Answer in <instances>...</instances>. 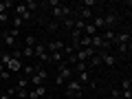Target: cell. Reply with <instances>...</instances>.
Instances as JSON below:
<instances>
[{"label": "cell", "instance_id": "20", "mask_svg": "<svg viewBox=\"0 0 132 99\" xmlns=\"http://www.w3.org/2000/svg\"><path fill=\"white\" fill-rule=\"evenodd\" d=\"M119 53H121V55H128V53H130V44H119Z\"/></svg>", "mask_w": 132, "mask_h": 99}, {"label": "cell", "instance_id": "5", "mask_svg": "<svg viewBox=\"0 0 132 99\" xmlns=\"http://www.w3.org/2000/svg\"><path fill=\"white\" fill-rule=\"evenodd\" d=\"M104 15V29H114L119 22V15L114 13V11H108V13H101Z\"/></svg>", "mask_w": 132, "mask_h": 99}, {"label": "cell", "instance_id": "9", "mask_svg": "<svg viewBox=\"0 0 132 99\" xmlns=\"http://www.w3.org/2000/svg\"><path fill=\"white\" fill-rule=\"evenodd\" d=\"M119 44H130V29H128V31H121V33H117L114 46H119Z\"/></svg>", "mask_w": 132, "mask_h": 99}, {"label": "cell", "instance_id": "28", "mask_svg": "<svg viewBox=\"0 0 132 99\" xmlns=\"http://www.w3.org/2000/svg\"><path fill=\"white\" fill-rule=\"evenodd\" d=\"M64 99H77V97H73V95H66V97Z\"/></svg>", "mask_w": 132, "mask_h": 99}, {"label": "cell", "instance_id": "8", "mask_svg": "<svg viewBox=\"0 0 132 99\" xmlns=\"http://www.w3.org/2000/svg\"><path fill=\"white\" fill-rule=\"evenodd\" d=\"M44 46H46V53L51 55V53H55V51H62V48H64V42H60V40H53V42H46Z\"/></svg>", "mask_w": 132, "mask_h": 99}, {"label": "cell", "instance_id": "7", "mask_svg": "<svg viewBox=\"0 0 132 99\" xmlns=\"http://www.w3.org/2000/svg\"><path fill=\"white\" fill-rule=\"evenodd\" d=\"M42 97H46V84L38 86V88H29V97L27 99H42Z\"/></svg>", "mask_w": 132, "mask_h": 99}, {"label": "cell", "instance_id": "11", "mask_svg": "<svg viewBox=\"0 0 132 99\" xmlns=\"http://www.w3.org/2000/svg\"><path fill=\"white\" fill-rule=\"evenodd\" d=\"M24 7H27V9L33 13L35 9H40V2H38V0H24Z\"/></svg>", "mask_w": 132, "mask_h": 99}, {"label": "cell", "instance_id": "24", "mask_svg": "<svg viewBox=\"0 0 132 99\" xmlns=\"http://www.w3.org/2000/svg\"><path fill=\"white\" fill-rule=\"evenodd\" d=\"M9 22H11L9 13H0V24H9Z\"/></svg>", "mask_w": 132, "mask_h": 99}, {"label": "cell", "instance_id": "27", "mask_svg": "<svg viewBox=\"0 0 132 99\" xmlns=\"http://www.w3.org/2000/svg\"><path fill=\"white\" fill-rule=\"evenodd\" d=\"M0 99H11V95L9 93H2V95H0Z\"/></svg>", "mask_w": 132, "mask_h": 99}, {"label": "cell", "instance_id": "21", "mask_svg": "<svg viewBox=\"0 0 132 99\" xmlns=\"http://www.w3.org/2000/svg\"><path fill=\"white\" fill-rule=\"evenodd\" d=\"M11 57H13V60H20V62H22V51H20V48H13V51H11Z\"/></svg>", "mask_w": 132, "mask_h": 99}, {"label": "cell", "instance_id": "16", "mask_svg": "<svg viewBox=\"0 0 132 99\" xmlns=\"http://www.w3.org/2000/svg\"><path fill=\"white\" fill-rule=\"evenodd\" d=\"M97 5H99L97 0H81L79 2V7H86V9H93V7H97Z\"/></svg>", "mask_w": 132, "mask_h": 99}, {"label": "cell", "instance_id": "18", "mask_svg": "<svg viewBox=\"0 0 132 99\" xmlns=\"http://www.w3.org/2000/svg\"><path fill=\"white\" fill-rule=\"evenodd\" d=\"M9 75H11V73L7 71V68H5V66H2V64H0V81H5V79H9Z\"/></svg>", "mask_w": 132, "mask_h": 99}, {"label": "cell", "instance_id": "4", "mask_svg": "<svg viewBox=\"0 0 132 99\" xmlns=\"http://www.w3.org/2000/svg\"><path fill=\"white\" fill-rule=\"evenodd\" d=\"M13 9H15V15H18V18H22V22H27V20H33V13L27 9V7H24V2H18Z\"/></svg>", "mask_w": 132, "mask_h": 99}, {"label": "cell", "instance_id": "26", "mask_svg": "<svg viewBox=\"0 0 132 99\" xmlns=\"http://www.w3.org/2000/svg\"><path fill=\"white\" fill-rule=\"evenodd\" d=\"M62 84H66V81H64V79H62V77H60V75H55V86H62Z\"/></svg>", "mask_w": 132, "mask_h": 99}, {"label": "cell", "instance_id": "13", "mask_svg": "<svg viewBox=\"0 0 132 99\" xmlns=\"http://www.w3.org/2000/svg\"><path fill=\"white\" fill-rule=\"evenodd\" d=\"M9 24H11V29H18V31H20V27H22L24 22H22V18H18V15H13V18H11V22H9Z\"/></svg>", "mask_w": 132, "mask_h": 99}, {"label": "cell", "instance_id": "22", "mask_svg": "<svg viewBox=\"0 0 132 99\" xmlns=\"http://www.w3.org/2000/svg\"><path fill=\"white\" fill-rule=\"evenodd\" d=\"M110 99H121V90H119V88H112V90H110Z\"/></svg>", "mask_w": 132, "mask_h": 99}, {"label": "cell", "instance_id": "2", "mask_svg": "<svg viewBox=\"0 0 132 99\" xmlns=\"http://www.w3.org/2000/svg\"><path fill=\"white\" fill-rule=\"evenodd\" d=\"M57 75H60L64 81H68V79L75 77V75H73V66H68L66 62H60V64H57Z\"/></svg>", "mask_w": 132, "mask_h": 99}, {"label": "cell", "instance_id": "12", "mask_svg": "<svg viewBox=\"0 0 132 99\" xmlns=\"http://www.w3.org/2000/svg\"><path fill=\"white\" fill-rule=\"evenodd\" d=\"M119 90H121V93H123V90H132V79H130V77H123V79H121V88H119Z\"/></svg>", "mask_w": 132, "mask_h": 99}, {"label": "cell", "instance_id": "10", "mask_svg": "<svg viewBox=\"0 0 132 99\" xmlns=\"http://www.w3.org/2000/svg\"><path fill=\"white\" fill-rule=\"evenodd\" d=\"M5 68H7L9 73H18L20 68H22V62H20V60H13V57H11V60H9V64H7Z\"/></svg>", "mask_w": 132, "mask_h": 99}, {"label": "cell", "instance_id": "17", "mask_svg": "<svg viewBox=\"0 0 132 99\" xmlns=\"http://www.w3.org/2000/svg\"><path fill=\"white\" fill-rule=\"evenodd\" d=\"M73 24H75V18H66V20H62V27H64V29H71V31H73Z\"/></svg>", "mask_w": 132, "mask_h": 99}, {"label": "cell", "instance_id": "25", "mask_svg": "<svg viewBox=\"0 0 132 99\" xmlns=\"http://www.w3.org/2000/svg\"><path fill=\"white\" fill-rule=\"evenodd\" d=\"M57 27H60V22H55V20H53V22H51V24H48V31H55V29H57Z\"/></svg>", "mask_w": 132, "mask_h": 99}, {"label": "cell", "instance_id": "15", "mask_svg": "<svg viewBox=\"0 0 132 99\" xmlns=\"http://www.w3.org/2000/svg\"><path fill=\"white\" fill-rule=\"evenodd\" d=\"M35 44H38V40H35V35H27V38H24V46L33 48Z\"/></svg>", "mask_w": 132, "mask_h": 99}, {"label": "cell", "instance_id": "1", "mask_svg": "<svg viewBox=\"0 0 132 99\" xmlns=\"http://www.w3.org/2000/svg\"><path fill=\"white\" fill-rule=\"evenodd\" d=\"M81 93H84V86H81L79 81L75 79V77L66 81V95H73V97H81Z\"/></svg>", "mask_w": 132, "mask_h": 99}, {"label": "cell", "instance_id": "14", "mask_svg": "<svg viewBox=\"0 0 132 99\" xmlns=\"http://www.w3.org/2000/svg\"><path fill=\"white\" fill-rule=\"evenodd\" d=\"M9 7H15L13 0H5V2H0V13H7V9Z\"/></svg>", "mask_w": 132, "mask_h": 99}, {"label": "cell", "instance_id": "3", "mask_svg": "<svg viewBox=\"0 0 132 99\" xmlns=\"http://www.w3.org/2000/svg\"><path fill=\"white\" fill-rule=\"evenodd\" d=\"M97 55H99V60H101V64L108 66V68H112V66L117 64V57H114V53H110V51H97Z\"/></svg>", "mask_w": 132, "mask_h": 99}, {"label": "cell", "instance_id": "29", "mask_svg": "<svg viewBox=\"0 0 132 99\" xmlns=\"http://www.w3.org/2000/svg\"><path fill=\"white\" fill-rule=\"evenodd\" d=\"M44 99H55V97H51V95H46V97H44Z\"/></svg>", "mask_w": 132, "mask_h": 99}, {"label": "cell", "instance_id": "19", "mask_svg": "<svg viewBox=\"0 0 132 99\" xmlns=\"http://www.w3.org/2000/svg\"><path fill=\"white\" fill-rule=\"evenodd\" d=\"M20 51H22V57H27V60H31V57H33V48H29V46H22Z\"/></svg>", "mask_w": 132, "mask_h": 99}, {"label": "cell", "instance_id": "6", "mask_svg": "<svg viewBox=\"0 0 132 99\" xmlns=\"http://www.w3.org/2000/svg\"><path fill=\"white\" fill-rule=\"evenodd\" d=\"M0 38H2V42H5L9 48H15V40H18V38H13V33H11L7 27L0 29Z\"/></svg>", "mask_w": 132, "mask_h": 99}, {"label": "cell", "instance_id": "23", "mask_svg": "<svg viewBox=\"0 0 132 99\" xmlns=\"http://www.w3.org/2000/svg\"><path fill=\"white\" fill-rule=\"evenodd\" d=\"M33 73H35V66H33V64H29V66H24V75H29V77H31Z\"/></svg>", "mask_w": 132, "mask_h": 99}]
</instances>
